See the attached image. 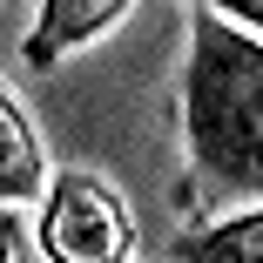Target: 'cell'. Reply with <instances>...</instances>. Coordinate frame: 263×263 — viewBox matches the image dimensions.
I'll return each instance as SVG.
<instances>
[{"label":"cell","mask_w":263,"mask_h":263,"mask_svg":"<svg viewBox=\"0 0 263 263\" xmlns=\"http://www.w3.org/2000/svg\"><path fill=\"white\" fill-rule=\"evenodd\" d=\"M182 142L202 202L263 196V34L196 7L182 61Z\"/></svg>","instance_id":"cell-1"},{"label":"cell","mask_w":263,"mask_h":263,"mask_svg":"<svg viewBox=\"0 0 263 263\" xmlns=\"http://www.w3.org/2000/svg\"><path fill=\"white\" fill-rule=\"evenodd\" d=\"M196 7H209V14H223V21L250 27V34H263V0H196Z\"/></svg>","instance_id":"cell-6"},{"label":"cell","mask_w":263,"mask_h":263,"mask_svg":"<svg viewBox=\"0 0 263 263\" xmlns=\"http://www.w3.org/2000/svg\"><path fill=\"white\" fill-rule=\"evenodd\" d=\"M0 263H14V223L0 216Z\"/></svg>","instance_id":"cell-7"},{"label":"cell","mask_w":263,"mask_h":263,"mask_svg":"<svg viewBox=\"0 0 263 263\" xmlns=\"http://www.w3.org/2000/svg\"><path fill=\"white\" fill-rule=\"evenodd\" d=\"M176 263H263V202L176 236Z\"/></svg>","instance_id":"cell-5"},{"label":"cell","mask_w":263,"mask_h":263,"mask_svg":"<svg viewBox=\"0 0 263 263\" xmlns=\"http://www.w3.org/2000/svg\"><path fill=\"white\" fill-rule=\"evenodd\" d=\"M34 243L47 263H128L135 256V216L108 176L61 169L41 189Z\"/></svg>","instance_id":"cell-2"},{"label":"cell","mask_w":263,"mask_h":263,"mask_svg":"<svg viewBox=\"0 0 263 263\" xmlns=\"http://www.w3.org/2000/svg\"><path fill=\"white\" fill-rule=\"evenodd\" d=\"M47 189V148L21 101L0 88V202H34Z\"/></svg>","instance_id":"cell-4"},{"label":"cell","mask_w":263,"mask_h":263,"mask_svg":"<svg viewBox=\"0 0 263 263\" xmlns=\"http://www.w3.org/2000/svg\"><path fill=\"white\" fill-rule=\"evenodd\" d=\"M135 0H41L34 7V27H27V68H61L68 54L95 47L101 34H115L128 21Z\"/></svg>","instance_id":"cell-3"}]
</instances>
